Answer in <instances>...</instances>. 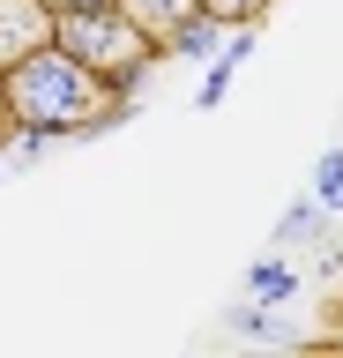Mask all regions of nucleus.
Instances as JSON below:
<instances>
[{
    "mask_svg": "<svg viewBox=\"0 0 343 358\" xmlns=\"http://www.w3.org/2000/svg\"><path fill=\"white\" fill-rule=\"evenodd\" d=\"M0 90H8V120L23 134H75V127L119 120V90L105 75H90L75 52H60V45H38L23 60H8Z\"/></svg>",
    "mask_w": 343,
    "mask_h": 358,
    "instance_id": "1",
    "label": "nucleus"
},
{
    "mask_svg": "<svg viewBox=\"0 0 343 358\" xmlns=\"http://www.w3.org/2000/svg\"><path fill=\"white\" fill-rule=\"evenodd\" d=\"M52 45L75 52L90 75H105L112 90H127L142 67L157 60V38L142 22H127L119 8H68V15H52Z\"/></svg>",
    "mask_w": 343,
    "mask_h": 358,
    "instance_id": "2",
    "label": "nucleus"
},
{
    "mask_svg": "<svg viewBox=\"0 0 343 358\" xmlns=\"http://www.w3.org/2000/svg\"><path fill=\"white\" fill-rule=\"evenodd\" d=\"M52 45V8L45 0H0V67Z\"/></svg>",
    "mask_w": 343,
    "mask_h": 358,
    "instance_id": "3",
    "label": "nucleus"
},
{
    "mask_svg": "<svg viewBox=\"0 0 343 358\" xmlns=\"http://www.w3.org/2000/svg\"><path fill=\"white\" fill-rule=\"evenodd\" d=\"M217 38H224V22L194 8V15H180V22H172V30L157 38V52H180V60H209V52H217Z\"/></svg>",
    "mask_w": 343,
    "mask_h": 358,
    "instance_id": "4",
    "label": "nucleus"
},
{
    "mask_svg": "<svg viewBox=\"0 0 343 358\" xmlns=\"http://www.w3.org/2000/svg\"><path fill=\"white\" fill-rule=\"evenodd\" d=\"M119 15H127V22H142L149 38H164L180 15H194V0H119Z\"/></svg>",
    "mask_w": 343,
    "mask_h": 358,
    "instance_id": "5",
    "label": "nucleus"
},
{
    "mask_svg": "<svg viewBox=\"0 0 343 358\" xmlns=\"http://www.w3.org/2000/svg\"><path fill=\"white\" fill-rule=\"evenodd\" d=\"M247 291L261 299V306H284V299L298 291V276H291L284 262H254V268H247Z\"/></svg>",
    "mask_w": 343,
    "mask_h": 358,
    "instance_id": "6",
    "label": "nucleus"
},
{
    "mask_svg": "<svg viewBox=\"0 0 343 358\" xmlns=\"http://www.w3.org/2000/svg\"><path fill=\"white\" fill-rule=\"evenodd\" d=\"M321 224H328V209H321V201L306 194V201H291V209H284V224H276V239H306V231L321 239Z\"/></svg>",
    "mask_w": 343,
    "mask_h": 358,
    "instance_id": "7",
    "label": "nucleus"
},
{
    "mask_svg": "<svg viewBox=\"0 0 343 358\" xmlns=\"http://www.w3.org/2000/svg\"><path fill=\"white\" fill-rule=\"evenodd\" d=\"M314 201L321 209H343V150H328L314 164Z\"/></svg>",
    "mask_w": 343,
    "mask_h": 358,
    "instance_id": "8",
    "label": "nucleus"
},
{
    "mask_svg": "<svg viewBox=\"0 0 343 358\" xmlns=\"http://www.w3.org/2000/svg\"><path fill=\"white\" fill-rule=\"evenodd\" d=\"M194 8H202V15H217L231 30V22H261V8H269V0H194Z\"/></svg>",
    "mask_w": 343,
    "mask_h": 358,
    "instance_id": "9",
    "label": "nucleus"
},
{
    "mask_svg": "<svg viewBox=\"0 0 343 358\" xmlns=\"http://www.w3.org/2000/svg\"><path fill=\"white\" fill-rule=\"evenodd\" d=\"M52 15H68V8H119V0H45Z\"/></svg>",
    "mask_w": 343,
    "mask_h": 358,
    "instance_id": "10",
    "label": "nucleus"
}]
</instances>
